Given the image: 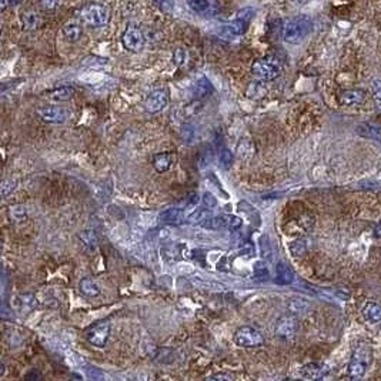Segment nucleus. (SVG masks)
<instances>
[{"instance_id": "f257e3e1", "label": "nucleus", "mask_w": 381, "mask_h": 381, "mask_svg": "<svg viewBox=\"0 0 381 381\" xmlns=\"http://www.w3.org/2000/svg\"><path fill=\"white\" fill-rule=\"evenodd\" d=\"M312 29L313 23L307 16H297V17H291L285 21L281 35H283L284 42L290 43V44H297L308 36Z\"/></svg>"}, {"instance_id": "f03ea898", "label": "nucleus", "mask_w": 381, "mask_h": 381, "mask_svg": "<svg viewBox=\"0 0 381 381\" xmlns=\"http://www.w3.org/2000/svg\"><path fill=\"white\" fill-rule=\"evenodd\" d=\"M281 63L278 62L276 57H263L260 60L254 62V64L251 66V73L260 79L261 82H271L274 79H277L281 75Z\"/></svg>"}, {"instance_id": "7ed1b4c3", "label": "nucleus", "mask_w": 381, "mask_h": 381, "mask_svg": "<svg viewBox=\"0 0 381 381\" xmlns=\"http://www.w3.org/2000/svg\"><path fill=\"white\" fill-rule=\"evenodd\" d=\"M371 363V350L366 346L359 347L351 355V360L348 364V375L350 378H361L366 374L367 367Z\"/></svg>"}, {"instance_id": "20e7f679", "label": "nucleus", "mask_w": 381, "mask_h": 381, "mask_svg": "<svg viewBox=\"0 0 381 381\" xmlns=\"http://www.w3.org/2000/svg\"><path fill=\"white\" fill-rule=\"evenodd\" d=\"M80 16L84 23H87L91 28H102L106 26L110 20V12L99 3H91L82 9Z\"/></svg>"}, {"instance_id": "39448f33", "label": "nucleus", "mask_w": 381, "mask_h": 381, "mask_svg": "<svg viewBox=\"0 0 381 381\" xmlns=\"http://www.w3.org/2000/svg\"><path fill=\"white\" fill-rule=\"evenodd\" d=\"M234 343L237 346L244 348L258 347L264 343V336L261 331H258L256 327L243 326L237 328L234 333Z\"/></svg>"}, {"instance_id": "423d86ee", "label": "nucleus", "mask_w": 381, "mask_h": 381, "mask_svg": "<svg viewBox=\"0 0 381 381\" xmlns=\"http://www.w3.org/2000/svg\"><path fill=\"white\" fill-rule=\"evenodd\" d=\"M122 43H123L126 50H129L132 53H137V52H140L141 49L145 47V35H143V32L137 26L129 25L126 28L123 36H122Z\"/></svg>"}, {"instance_id": "0eeeda50", "label": "nucleus", "mask_w": 381, "mask_h": 381, "mask_svg": "<svg viewBox=\"0 0 381 381\" xmlns=\"http://www.w3.org/2000/svg\"><path fill=\"white\" fill-rule=\"evenodd\" d=\"M109 334H110V324L109 321H100L93 327H90L86 333V340L93 344V346L103 348L109 340Z\"/></svg>"}, {"instance_id": "6e6552de", "label": "nucleus", "mask_w": 381, "mask_h": 381, "mask_svg": "<svg viewBox=\"0 0 381 381\" xmlns=\"http://www.w3.org/2000/svg\"><path fill=\"white\" fill-rule=\"evenodd\" d=\"M298 331V320L293 316V314H287L277 320L276 327H274V333L277 337L283 340L293 339Z\"/></svg>"}, {"instance_id": "1a4fd4ad", "label": "nucleus", "mask_w": 381, "mask_h": 381, "mask_svg": "<svg viewBox=\"0 0 381 381\" xmlns=\"http://www.w3.org/2000/svg\"><path fill=\"white\" fill-rule=\"evenodd\" d=\"M36 113L46 123L62 125L66 122V111L57 106H40V107H37Z\"/></svg>"}, {"instance_id": "9d476101", "label": "nucleus", "mask_w": 381, "mask_h": 381, "mask_svg": "<svg viewBox=\"0 0 381 381\" xmlns=\"http://www.w3.org/2000/svg\"><path fill=\"white\" fill-rule=\"evenodd\" d=\"M169 103V93L164 89H159V90L152 91L147 99H146V110L149 113H159Z\"/></svg>"}, {"instance_id": "9b49d317", "label": "nucleus", "mask_w": 381, "mask_h": 381, "mask_svg": "<svg viewBox=\"0 0 381 381\" xmlns=\"http://www.w3.org/2000/svg\"><path fill=\"white\" fill-rule=\"evenodd\" d=\"M188 280H190V283H192L194 287H197V289H200V290H204V291H224L226 290V285L222 284V283H220V281H217V280H213V278L203 277V276H197V274H194V276H192Z\"/></svg>"}, {"instance_id": "f8f14e48", "label": "nucleus", "mask_w": 381, "mask_h": 381, "mask_svg": "<svg viewBox=\"0 0 381 381\" xmlns=\"http://www.w3.org/2000/svg\"><path fill=\"white\" fill-rule=\"evenodd\" d=\"M249 20L250 17H246L244 14L242 13V16H239L237 19H234L233 21H230L227 26L223 28V33L229 36H242L247 32L249 29Z\"/></svg>"}, {"instance_id": "ddd939ff", "label": "nucleus", "mask_w": 381, "mask_h": 381, "mask_svg": "<svg viewBox=\"0 0 381 381\" xmlns=\"http://www.w3.org/2000/svg\"><path fill=\"white\" fill-rule=\"evenodd\" d=\"M159 222L167 226H177L183 222V210L179 207L167 208L159 215Z\"/></svg>"}, {"instance_id": "4468645a", "label": "nucleus", "mask_w": 381, "mask_h": 381, "mask_svg": "<svg viewBox=\"0 0 381 381\" xmlns=\"http://www.w3.org/2000/svg\"><path fill=\"white\" fill-rule=\"evenodd\" d=\"M366 99V93L360 89H354V90L343 91L339 96L340 104L343 106H357L361 104Z\"/></svg>"}, {"instance_id": "2eb2a0df", "label": "nucleus", "mask_w": 381, "mask_h": 381, "mask_svg": "<svg viewBox=\"0 0 381 381\" xmlns=\"http://www.w3.org/2000/svg\"><path fill=\"white\" fill-rule=\"evenodd\" d=\"M326 374V366L317 364V363H310V364H307V366L301 368V375L307 380H319V378H323Z\"/></svg>"}, {"instance_id": "dca6fc26", "label": "nucleus", "mask_w": 381, "mask_h": 381, "mask_svg": "<svg viewBox=\"0 0 381 381\" xmlns=\"http://www.w3.org/2000/svg\"><path fill=\"white\" fill-rule=\"evenodd\" d=\"M355 133L366 139L381 140V126L375 123H361L355 127Z\"/></svg>"}, {"instance_id": "f3484780", "label": "nucleus", "mask_w": 381, "mask_h": 381, "mask_svg": "<svg viewBox=\"0 0 381 381\" xmlns=\"http://www.w3.org/2000/svg\"><path fill=\"white\" fill-rule=\"evenodd\" d=\"M172 164H173V154L172 153H159L153 157V166L156 169V172H159V173H164L167 170H170Z\"/></svg>"}, {"instance_id": "a211bd4d", "label": "nucleus", "mask_w": 381, "mask_h": 381, "mask_svg": "<svg viewBox=\"0 0 381 381\" xmlns=\"http://www.w3.org/2000/svg\"><path fill=\"white\" fill-rule=\"evenodd\" d=\"M274 280L280 285L291 284L293 280H294V276H293V271L290 270V267L283 261L277 263V266H276V278Z\"/></svg>"}, {"instance_id": "6ab92c4d", "label": "nucleus", "mask_w": 381, "mask_h": 381, "mask_svg": "<svg viewBox=\"0 0 381 381\" xmlns=\"http://www.w3.org/2000/svg\"><path fill=\"white\" fill-rule=\"evenodd\" d=\"M82 33H83V29H82V26L79 23H73L72 21V23H66L62 28V35L66 42H77L82 37Z\"/></svg>"}, {"instance_id": "aec40b11", "label": "nucleus", "mask_w": 381, "mask_h": 381, "mask_svg": "<svg viewBox=\"0 0 381 381\" xmlns=\"http://www.w3.org/2000/svg\"><path fill=\"white\" fill-rule=\"evenodd\" d=\"M193 91L194 96L197 97V99H204V97L210 96L215 91V87H213V84H211V82L208 80L207 77H201L194 84Z\"/></svg>"}, {"instance_id": "412c9836", "label": "nucleus", "mask_w": 381, "mask_h": 381, "mask_svg": "<svg viewBox=\"0 0 381 381\" xmlns=\"http://www.w3.org/2000/svg\"><path fill=\"white\" fill-rule=\"evenodd\" d=\"M79 290H80V293H82L83 296H86V297L89 298L100 296V287H99L96 281L91 280V278H83V280H80V283H79Z\"/></svg>"}, {"instance_id": "4be33fe9", "label": "nucleus", "mask_w": 381, "mask_h": 381, "mask_svg": "<svg viewBox=\"0 0 381 381\" xmlns=\"http://www.w3.org/2000/svg\"><path fill=\"white\" fill-rule=\"evenodd\" d=\"M201 227L207 230H222L229 227V220H227V215L217 216V217H208L204 222L201 223Z\"/></svg>"}, {"instance_id": "5701e85b", "label": "nucleus", "mask_w": 381, "mask_h": 381, "mask_svg": "<svg viewBox=\"0 0 381 381\" xmlns=\"http://www.w3.org/2000/svg\"><path fill=\"white\" fill-rule=\"evenodd\" d=\"M21 26L25 30H35L40 25V16L35 10H26L21 14Z\"/></svg>"}, {"instance_id": "b1692460", "label": "nucleus", "mask_w": 381, "mask_h": 381, "mask_svg": "<svg viewBox=\"0 0 381 381\" xmlns=\"http://www.w3.org/2000/svg\"><path fill=\"white\" fill-rule=\"evenodd\" d=\"M363 316L368 323H380L381 321V305L370 303L363 308Z\"/></svg>"}, {"instance_id": "393cba45", "label": "nucleus", "mask_w": 381, "mask_h": 381, "mask_svg": "<svg viewBox=\"0 0 381 381\" xmlns=\"http://www.w3.org/2000/svg\"><path fill=\"white\" fill-rule=\"evenodd\" d=\"M79 240L82 243L83 249L87 251H93L97 247V237L93 230H83L79 234Z\"/></svg>"}, {"instance_id": "a878e982", "label": "nucleus", "mask_w": 381, "mask_h": 381, "mask_svg": "<svg viewBox=\"0 0 381 381\" xmlns=\"http://www.w3.org/2000/svg\"><path fill=\"white\" fill-rule=\"evenodd\" d=\"M211 217V208L207 207V206H203V207H199L193 210L190 215L187 216V222L188 223H203L206 219Z\"/></svg>"}, {"instance_id": "bb28decb", "label": "nucleus", "mask_w": 381, "mask_h": 381, "mask_svg": "<svg viewBox=\"0 0 381 381\" xmlns=\"http://www.w3.org/2000/svg\"><path fill=\"white\" fill-rule=\"evenodd\" d=\"M75 96V89L72 86H62L52 91V99L56 102H67Z\"/></svg>"}, {"instance_id": "cd10ccee", "label": "nucleus", "mask_w": 381, "mask_h": 381, "mask_svg": "<svg viewBox=\"0 0 381 381\" xmlns=\"http://www.w3.org/2000/svg\"><path fill=\"white\" fill-rule=\"evenodd\" d=\"M9 216L10 219L16 223L23 222L28 216V211H26V207L21 206V204H16V206H12L10 210H9Z\"/></svg>"}, {"instance_id": "c85d7f7f", "label": "nucleus", "mask_w": 381, "mask_h": 381, "mask_svg": "<svg viewBox=\"0 0 381 381\" xmlns=\"http://www.w3.org/2000/svg\"><path fill=\"white\" fill-rule=\"evenodd\" d=\"M187 6L197 13H206L210 10V0H186Z\"/></svg>"}, {"instance_id": "c756f323", "label": "nucleus", "mask_w": 381, "mask_h": 381, "mask_svg": "<svg viewBox=\"0 0 381 381\" xmlns=\"http://www.w3.org/2000/svg\"><path fill=\"white\" fill-rule=\"evenodd\" d=\"M233 153L230 152L229 149H222V152L219 153V161L224 169H229L233 164Z\"/></svg>"}, {"instance_id": "7c9ffc66", "label": "nucleus", "mask_w": 381, "mask_h": 381, "mask_svg": "<svg viewBox=\"0 0 381 381\" xmlns=\"http://www.w3.org/2000/svg\"><path fill=\"white\" fill-rule=\"evenodd\" d=\"M186 57H187V53L183 47H177L174 49L173 52V62L176 66H183L186 63Z\"/></svg>"}, {"instance_id": "2f4dec72", "label": "nucleus", "mask_w": 381, "mask_h": 381, "mask_svg": "<svg viewBox=\"0 0 381 381\" xmlns=\"http://www.w3.org/2000/svg\"><path fill=\"white\" fill-rule=\"evenodd\" d=\"M371 90H373V97H374L375 107H377L378 110H381V82H378V80L373 82Z\"/></svg>"}, {"instance_id": "473e14b6", "label": "nucleus", "mask_w": 381, "mask_h": 381, "mask_svg": "<svg viewBox=\"0 0 381 381\" xmlns=\"http://www.w3.org/2000/svg\"><path fill=\"white\" fill-rule=\"evenodd\" d=\"M2 197L3 199H6L9 194H12L14 192V188H16V183L13 180H10V179H6V180L2 181Z\"/></svg>"}, {"instance_id": "72a5a7b5", "label": "nucleus", "mask_w": 381, "mask_h": 381, "mask_svg": "<svg viewBox=\"0 0 381 381\" xmlns=\"http://www.w3.org/2000/svg\"><path fill=\"white\" fill-rule=\"evenodd\" d=\"M289 308L293 314H297V313H303L307 308V303L304 300H293L289 304Z\"/></svg>"}, {"instance_id": "f704fd0d", "label": "nucleus", "mask_w": 381, "mask_h": 381, "mask_svg": "<svg viewBox=\"0 0 381 381\" xmlns=\"http://www.w3.org/2000/svg\"><path fill=\"white\" fill-rule=\"evenodd\" d=\"M254 277L258 278V280H267L269 278V270L266 267L264 263H257L256 267H254Z\"/></svg>"}, {"instance_id": "c9c22d12", "label": "nucleus", "mask_w": 381, "mask_h": 381, "mask_svg": "<svg viewBox=\"0 0 381 381\" xmlns=\"http://www.w3.org/2000/svg\"><path fill=\"white\" fill-rule=\"evenodd\" d=\"M239 210H240L242 213H246V215L249 216L250 219H251L253 216L258 219V215H257L256 208L253 207V206H250L249 203H246V201H242V203H239Z\"/></svg>"}, {"instance_id": "e433bc0d", "label": "nucleus", "mask_w": 381, "mask_h": 381, "mask_svg": "<svg viewBox=\"0 0 381 381\" xmlns=\"http://www.w3.org/2000/svg\"><path fill=\"white\" fill-rule=\"evenodd\" d=\"M290 250L291 253L294 254V256H300V254H303L305 251V246L304 242H301V240H298V242H294L290 244Z\"/></svg>"}, {"instance_id": "4c0bfd02", "label": "nucleus", "mask_w": 381, "mask_h": 381, "mask_svg": "<svg viewBox=\"0 0 381 381\" xmlns=\"http://www.w3.org/2000/svg\"><path fill=\"white\" fill-rule=\"evenodd\" d=\"M203 204L210 208H215L217 206V199L211 193L206 192V193L203 194Z\"/></svg>"}, {"instance_id": "58836bf2", "label": "nucleus", "mask_w": 381, "mask_h": 381, "mask_svg": "<svg viewBox=\"0 0 381 381\" xmlns=\"http://www.w3.org/2000/svg\"><path fill=\"white\" fill-rule=\"evenodd\" d=\"M39 2L46 10H55L57 7V3H59V0H39Z\"/></svg>"}, {"instance_id": "ea45409f", "label": "nucleus", "mask_w": 381, "mask_h": 381, "mask_svg": "<svg viewBox=\"0 0 381 381\" xmlns=\"http://www.w3.org/2000/svg\"><path fill=\"white\" fill-rule=\"evenodd\" d=\"M210 380H226V381H229L231 380L233 377L229 374H215V375H211V377H208Z\"/></svg>"}, {"instance_id": "a19ab883", "label": "nucleus", "mask_w": 381, "mask_h": 381, "mask_svg": "<svg viewBox=\"0 0 381 381\" xmlns=\"http://www.w3.org/2000/svg\"><path fill=\"white\" fill-rule=\"evenodd\" d=\"M197 203H199V194H190V196H188V204H190V206H194V204H197Z\"/></svg>"}, {"instance_id": "79ce46f5", "label": "nucleus", "mask_w": 381, "mask_h": 381, "mask_svg": "<svg viewBox=\"0 0 381 381\" xmlns=\"http://www.w3.org/2000/svg\"><path fill=\"white\" fill-rule=\"evenodd\" d=\"M23 0H7L9 6H16V5H20Z\"/></svg>"}, {"instance_id": "37998d69", "label": "nucleus", "mask_w": 381, "mask_h": 381, "mask_svg": "<svg viewBox=\"0 0 381 381\" xmlns=\"http://www.w3.org/2000/svg\"><path fill=\"white\" fill-rule=\"evenodd\" d=\"M0 3H2V10L5 12L7 9V6H9V3H7V0H0Z\"/></svg>"}, {"instance_id": "c03bdc74", "label": "nucleus", "mask_w": 381, "mask_h": 381, "mask_svg": "<svg viewBox=\"0 0 381 381\" xmlns=\"http://www.w3.org/2000/svg\"><path fill=\"white\" fill-rule=\"evenodd\" d=\"M291 2H294V3H297V5H305V3H308L310 0H291Z\"/></svg>"}, {"instance_id": "a18cd8bd", "label": "nucleus", "mask_w": 381, "mask_h": 381, "mask_svg": "<svg viewBox=\"0 0 381 381\" xmlns=\"http://www.w3.org/2000/svg\"><path fill=\"white\" fill-rule=\"evenodd\" d=\"M26 378H40V375L36 374V373H32V374L26 375Z\"/></svg>"}, {"instance_id": "49530a36", "label": "nucleus", "mask_w": 381, "mask_h": 381, "mask_svg": "<svg viewBox=\"0 0 381 381\" xmlns=\"http://www.w3.org/2000/svg\"><path fill=\"white\" fill-rule=\"evenodd\" d=\"M375 234H377V236H381V224L375 229Z\"/></svg>"}, {"instance_id": "de8ad7c7", "label": "nucleus", "mask_w": 381, "mask_h": 381, "mask_svg": "<svg viewBox=\"0 0 381 381\" xmlns=\"http://www.w3.org/2000/svg\"><path fill=\"white\" fill-rule=\"evenodd\" d=\"M3 373H5V366H3V364H0V377L3 375Z\"/></svg>"}]
</instances>
